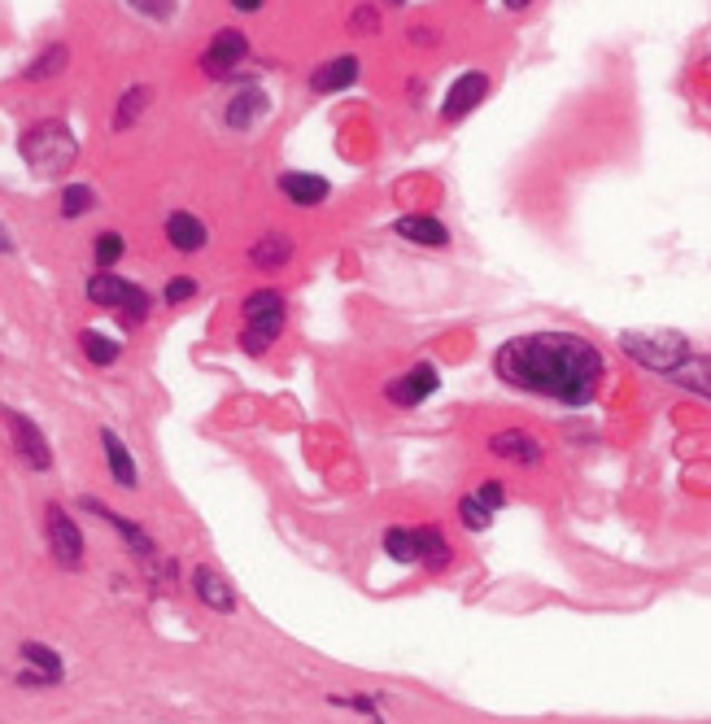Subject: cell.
Returning a JSON list of instances; mask_svg holds the SVG:
<instances>
[{
  "label": "cell",
  "mask_w": 711,
  "mask_h": 724,
  "mask_svg": "<svg viewBox=\"0 0 711 724\" xmlns=\"http://www.w3.org/2000/svg\"><path fill=\"white\" fill-rule=\"evenodd\" d=\"M101 446H105V459H109V471H114V480H118L123 489H136V485H140V480H136V463H132L127 446L118 441V432L101 428Z\"/></svg>",
  "instance_id": "cell-22"
},
{
  "label": "cell",
  "mask_w": 711,
  "mask_h": 724,
  "mask_svg": "<svg viewBox=\"0 0 711 724\" xmlns=\"http://www.w3.org/2000/svg\"><path fill=\"white\" fill-rule=\"evenodd\" d=\"M384 4H393V9H402V4H407V0H384Z\"/></svg>",
  "instance_id": "cell-41"
},
{
  "label": "cell",
  "mask_w": 711,
  "mask_h": 724,
  "mask_svg": "<svg viewBox=\"0 0 711 724\" xmlns=\"http://www.w3.org/2000/svg\"><path fill=\"white\" fill-rule=\"evenodd\" d=\"M149 105H153V88H149V84H136V88H127V92L118 97V105H114V118H109V127H114V131H132Z\"/></svg>",
  "instance_id": "cell-18"
},
{
  "label": "cell",
  "mask_w": 711,
  "mask_h": 724,
  "mask_svg": "<svg viewBox=\"0 0 711 724\" xmlns=\"http://www.w3.org/2000/svg\"><path fill=\"white\" fill-rule=\"evenodd\" d=\"M136 13H145V18H153V22H166L171 13H175V0H127Z\"/></svg>",
  "instance_id": "cell-33"
},
{
  "label": "cell",
  "mask_w": 711,
  "mask_h": 724,
  "mask_svg": "<svg viewBox=\"0 0 711 724\" xmlns=\"http://www.w3.org/2000/svg\"><path fill=\"white\" fill-rule=\"evenodd\" d=\"M384 555L393 564H419V528H389L384 532Z\"/></svg>",
  "instance_id": "cell-25"
},
{
  "label": "cell",
  "mask_w": 711,
  "mask_h": 724,
  "mask_svg": "<svg viewBox=\"0 0 711 724\" xmlns=\"http://www.w3.org/2000/svg\"><path fill=\"white\" fill-rule=\"evenodd\" d=\"M92 206H97V193L88 184H70L61 193V218H79V214H88Z\"/></svg>",
  "instance_id": "cell-27"
},
{
  "label": "cell",
  "mask_w": 711,
  "mask_h": 724,
  "mask_svg": "<svg viewBox=\"0 0 711 724\" xmlns=\"http://www.w3.org/2000/svg\"><path fill=\"white\" fill-rule=\"evenodd\" d=\"M489 88L494 84H489L485 70H462L455 84L446 88V97H441V109H437L441 123H462L467 114H476V105L489 97Z\"/></svg>",
  "instance_id": "cell-7"
},
{
  "label": "cell",
  "mask_w": 711,
  "mask_h": 724,
  "mask_svg": "<svg viewBox=\"0 0 711 724\" xmlns=\"http://www.w3.org/2000/svg\"><path fill=\"white\" fill-rule=\"evenodd\" d=\"M271 114V97L262 92V88H241V92H232L227 97V105H223V123L232 127V131H250V127H257L262 118Z\"/></svg>",
  "instance_id": "cell-12"
},
{
  "label": "cell",
  "mask_w": 711,
  "mask_h": 724,
  "mask_svg": "<svg viewBox=\"0 0 711 724\" xmlns=\"http://www.w3.org/2000/svg\"><path fill=\"white\" fill-rule=\"evenodd\" d=\"M362 79V57L358 52H332L310 70V92L314 97H341Z\"/></svg>",
  "instance_id": "cell-6"
},
{
  "label": "cell",
  "mask_w": 711,
  "mask_h": 724,
  "mask_svg": "<svg viewBox=\"0 0 711 724\" xmlns=\"http://www.w3.org/2000/svg\"><path fill=\"white\" fill-rule=\"evenodd\" d=\"M79 345H84V354L97 362V366L118 362V341H109V336H101V332H84V336H79Z\"/></svg>",
  "instance_id": "cell-28"
},
{
  "label": "cell",
  "mask_w": 711,
  "mask_h": 724,
  "mask_svg": "<svg viewBox=\"0 0 711 724\" xmlns=\"http://www.w3.org/2000/svg\"><path fill=\"white\" fill-rule=\"evenodd\" d=\"M66 66H70V49H66V45H49V49L22 70V79H27V84H49V79H57Z\"/></svg>",
  "instance_id": "cell-23"
},
{
  "label": "cell",
  "mask_w": 711,
  "mask_h": 724,
  "mask_svg": "<svg viewBox=\"0 0 711 724\" xmlns=\"http://www.w3.org/2000/svg\"><path fill=\"white\" fill-rule=\"evenodd\" d=\"M262 314H284V293H275V288L250 293L245 297V319H262Z\"/></svg>",
  "instance_id": "cell-31"
},
{
  "label": "cell",
  "mask_w": 711,
  "mask_h": 724,
  "mask_svg": "<svg viewBox=\"0 0 711 724\" xmlns=\"http://www.w3.org/2000/svg\"><path fill=\"white\" fill-rule=\"evenodd\" d=\"M393 232L402 241H410V245H428V250H446L450 245V227L437 223V218H428V214H402L393 223Z\"/></svg>",
  "instance_id": "cell-14"
},
{
  "label": "cell",
  "mask_w": 711,
  "mask_h": 724,
  "mask_svg": "<svg viewBox=\"0 0 711 724\" xmlns=\"http://www.w3.org/2000/svg\"><path fill=\"white\" fill-rule=\"evenodd\" d=\"M289 258H293V236L289 232H266L250 245V262L257 271H280Z\"/></svg>",
  "instance_id": "cell-16"
},
{
  "label": "cell",
  "mask_w": 711,
  "mask_h": 724,
  "mask_svg": "<svg viewBox=\"0 0 711 724\" xmlns=\"http://www.w3.org/2000/svg\"><path fill=\"white\" fill-rule=\"evenodd\" d=\"M407 36H410V45H419V49H432V45L441 40V36H437V31L428 27V22H415V27H410Z\"/></svg>",
  "instance_id": "cell-37"
},
{
  "label": "cell",
  "mask_w": 711,
  "mask_h": 724,
  "mask_svg": "<svg viewBox=\"0 0 711 724\" xmlns=\"http://www.w3.org/2000/svg\"><path fill=\"white\" fill-rule=\"evenodd\" d=\"M663 380H672V384H681V389H690V393H699V398H708L711 402V359H690L676 362Z\"/></svg>",
  "instance_id": "cell-19"
},
{
  "label": "cell",
  "mask_w": 711,
  "mask_h": 724,
  "mask_svg": "<svg viewBox=\"0 0 711 724\" xmlns=\"http://www.w3.org/2000/svg\"><path fill=\"white\" fill-rule=\"evenodd\" d=\"M18 149L31 162L36 175H66L75 166V157H79V140L61 118H45V123L22 131Z\"/></svg>",
  "instance_id": "cell-2"
},
{
  "label": "cell",
  "mask_w": 711,
  "mask_h": 724,
  "mask_svg": "<svg viewBox=\"0 0 711 724\" xmlns=\"http://www.w3.org/2000/svg\"><path fill=\"white\" fill-rule=\"evenodd\" d=\"M328 703H332V707H354V712H367V716L380 712V698H367V694H362V698H328Z\"/></svg>",
  "instance_id": "cell-36"
},
{
  "label": "cell",
  "mask_w": 711,
  "mask_h": 724,
  "mask_svg": "<svg viewBox=\"0 0 711 724\" xmlns=\"http://www.w3.org/2000/svg\"><path fill=\"white\" fill-rule=\"evenodd\" d=\"M494 371L519 393H537L563 407H590L603 389L607 362L581 332H528L498 345Z\"/></svg>",
  "instance_id": "cell-1"
},
{
  "label": "cell",
  "mask_w": 711,
  "mask_h": 724,
  "mask_svg": "<svg viewBox=\"0 0 711 724\" xmlns=\"http://www.w3.org/2000/svg\"><path fill=\"white\" fill-rule=\"evenodd\" d=\"M437 389H441V375H437V366H432V362H419V366H410V371L393 375V380L384 384V398H389L393 407L410 411V407L428 402Z\"/></svg>",
  "instance_id": "cell-8"
},
{
  "label": "cell",
  "mask_w": 711,
  "mask_h": 724,
  "mask_svg": "<svg viewBox=\"0 0 711 724\" xmlns=\"http://www.w3.org/2000/svg\"><path fill=\"white\" fill-rule=\"evenodd\" d=\"M9 250H13V245H9V232L0 227V254H9Z\"/></svg>",
  "instance_id": "cell-40"
},
{
  "label": "cell",
  "mask_w": 711,
  "mask_h": 724,
  "mask_svg": "<svg viewBox=\"0 0 711 724\" xmlns=\"http://www.w3.org/2000/svg\"><path fill=\"white\" fill-rule=\"evenodd\" d=\"M22 659H27V664H36V668H40V676H45L49 685H57V681H61V659H57V650H49V646L27 642V646H22Z\"/></svg>",
  "instance_id": "cell-26"
},
{
  "label": "cell",
  "mask_w": 711,
  "mask_h": 724,
  "mask_svg": "<svg viewBox=\"0 0 711 724\" xmlns=\"http://www.w3.org/2000/svg\"><path fill=\"white\" fill-rule=\"evenodd\" d=\"M123 250H127V241L118 232H101L97 236V271H109L114 262L123 258Z\"/></svg>",
  "instance_id": "cell-32"
},
{
  "label": "cell",
  "mask_w": 711,
  "mask_h": 724,
  "mask_svg": "<svg viewBox=\"0 0 711 724\" xmlns=\"http://www.w3.org/2000/svg\"><path fill=\"white\" fill-rule=\"evenodd\" d=\"M4 423H9V432H13V446H18L22 463L36 467V471H49L52 450H49V441H45V432H40L27 414H18V411H4Z\"/></svg>",
  "instance_id": "cell-11"
},
{
  "label": "cell",
  "mask_w": 711,
  "mask_h": 724,
  "mask_svg": "<svg viewBox=\"0 0 711 724\" xmlns=\"http://www.w3.org/2000/svg\"><path fill=\"white\" fill-rule=\"evenodd\" d=\"M280 193L293 202V206H323L328 202V193H332V184L323 179V175H305V170H289V175H280Z\"/></svg>",
  "instance_id": "cell-15"
},
{
  "label": "cell",
  "mask_w": 711,
  "mask_h": 724,
  "mask_svg": "<svg viewBox=\"0 0 711 724\" xmlns=\"http://www.w3.org/2000/svg\"><path fill=\"white\" fill-rule=\"evenodd\" d=\"M88 302L92 306H101V311H114L123 323H145V314H149V293L145 288H136V284H127V280H118L114 271H97L92 280H88Z\"/></svg>",
  "instance_id": "cell-4"
},
{
  "label": "cell",
  "mask_w": 711,
  "mask_h": 724,
  "mask_svg": "<svg viewBox=\"0 0 711 724\" xmlns=\"http://www.w3.org/2000/svg\"><path fill=\"white\" fill-rule=\"evenodd\" d=\"M380 27H384V18H380V9L371 0L350 9V36H380Z\"/></svg>",
  "instance_id": "cell-29"
},
{
  "label": "cell",
  "mask_w": 711,
  "mask_h": 724,
  "mask_svg": "<svg viewBox=\"0 0 711 724\" xmlns=\"http://www.w3.org/2000/svg\"><path fill=\"white\" fill-rule=\"evenodd\" d=\"M284 332V314H262V319H245V332H241V345L245 354H266L275 345V336Z\"/></svg>",
  "instance_id": "cell-20"
},
{
  "label": "cell",
  "mask_w": 711,
  "mask_h": 724,
  "mask_svg": "<svg viewBox=\"0 0 711 724\" xmlns=\"http://www.w3.org/2000/svg\"><path fill=\"white\" fill-rule=\"evenodd\" d=\"M458 516H462V524H467L471 532H485V528L494 524V507H485L476 493H467V498L458 502Z\"/></svg>",
  "instance_id": "cell-30"
},
{
  "label": "cell",
  "mask_w": 711,
  "mask_h": 724,
  "mask_svg": "<svg viewBox=\"0 0 711 724\" xmlns=\"http://www.w3.org/2000/svg\"><path fill=\"white\" fill-rule=\"evenodd\" d=\"M476 498H480V502H485V507H494V511H498V507H503V502H507V489H503V485H498V480H485V485H480V489H476Z\"/></svg>",
  "instance_id": "cell-35"
},
{
  "label": "cell",
  "mask_w": 711,
  "mask_h": 724,
  "mask_svg": "<svg viewBox=\"0 0 711 724\" xmlns=\"http://www.w3.org/2000/svg\"><path fill=\"white\" fill-rule=\"evenodd\" d=\"M193 594L202 598L210 612H232V607H236V594H232V585H227L218 571H210V568L193 571Z\"/></svg>",
  "instance_id": "cell-17"
},
{
  "label": "cell",
  "mask_w": 711,
  "mask_h": 724,
  "mask_svg": "<svg viewBox=\"0 0 711 724\" xmlns=\"http://www.w3.org/2000/svg\"><path fill=\"white\" fill-rule=\"evenodd\" d=\"M227 4H232L236 13H257V9L266 4V0H227Z\"/></svg>",
  "instance_id": "cell-38"
},
{
  "label": "cell",
  "mask_w": 711,
  "mask_h": 724,
  "mask_svg": "<svg viewBox=\"0 0 711 724\" xmlns=\"http://www.w3.org/2000/svg\"><path fill=\"white\" fill-rule=\"evenodd\" d=\"M450 559H455L450 537H446L441 528L423 524V528H419V564H423L428 571H441V568H450Z\"/></svg>",
  "instance_id": "cell-21"
},
{
  "label": "cell",
  "mask_w": 711,
  "mask_h": 724,
  "mask_svg": "<svg viewBox=\"0 0 711 724\" xmlns=\"http://www.w3.org/2000/svg\"><path fill=\"white\" fill-rule=\"evenodd\" d=\"M620 350L655 375H668L676 362L690 359V341L681 332H620Z\"/></svg>",
  "instance_id": "cell-3"
},
{
  "label": "cell",
  "mask_w": 711,
  "mask_h": 724,
  "mask_svg": "<svg viewBox=\"0 0 711 724\" xmlns=\"http://www.w3.org/2000/svg\"><path fill=\"white\" fill-rule=\"evenodd\" d=\"M45 528H49L52 559H57L61 568H79V564H84V532L75 528V519H70L61 507H57V502H52L49 511H45Z\"/></svg>",
  "instance_id": "cell-9"
},
{
  "label": "cell",
  "mask_w": 711,
  "mask_h": 724,
  "mask_svg": "<svg viewBox=\"0 0 711 724\" xmlns=\"http://www.w3.org/2000/svg\"><path fill=\"white\" fill-rule=\"evenodd\" d=\"M245 61H250V36L241 27H223L202 49V75L205 79H232V75H241Z\"/></svg>",
  "instance_id": "cell-5"
},
{
  "label": "cell",
  "mask_w": 711,
  "mask_h": 724,
  "mask_svg": "<svg viewBox=\"0 0 711 724\" xmlns=\"http://www.w3.org/2000/svg\"><path fill=\"white\" fill-rule=\"evenodd\" d=\"M489 454L503 459V463H515V467H537L542 463V454H546V446H542L533 432H524V428H503V432L489 437Z\"/></svg>",
  "instance_id": "cell-10"
},
{
  "label": "cell",
  "mask_w": 711,
  "mask_h": 724,
  "mask_svg": "<svg viewBox=\"0 0 711 724\" xmlns=\"http://www.w3.org/2000/svg\"><path fill=\"white\" fill-rule=\"evenodd\" d=\"M537 0H503V9H510V13H524V9H533Z\"/></svg>",
  "instance_id": "cell-39"
},
{
  "label": "cell",
  "mask_w": 711,
  "mask_h": 724,
  "mask_svg": "<svg viewBox=\"0 0 711 724\" xmlns=\"http://www.w3.org/2000/svg\"><path fill=\"white\" fill-rule=\"evenodd\" d=\"M188 297H197V280H171L166 284V306H179V302H188Z\"/></svg>",
  "instance_id": "cell-34"
},
{
  "label": "cell",
  "mask_w": 711,
  "mask_h": 724,
  "mask_svg": "<svg viewBox=\"0 0 711 724\" xmlns=\"http://www.w3.org/2000/svg\"><path fill=\"white\" fill-rule=\"evenodd\" d=\"M84 507H88V511H97V516H101L105 524H114V528H118V532H123V537L132 541V550H136L140 559H149V555H153V541L145 537V532H140V528H136V524H127L123 516H114V511H109V507H101L97 498H84Z\"/></svg>",
  "instance_id": "cell-24"
},
{
  "label": "cell",
  "mask_w": 711,
  "mask_h": 724,
  "mask_svg": "<svg viewBox=\"0 0 711 724\" xmlns=\"http://www.w3.org/2000/svg\"><path fill=\"white\" fill-rule=\"evenodd\" d=\"M166 241H171V250H175V254H197V250H205L210 232H205V223L197 218V214L175 209V214L166 218Z\"/></svg>",
  "instance_id": "cell-13"
}]
</instances>
